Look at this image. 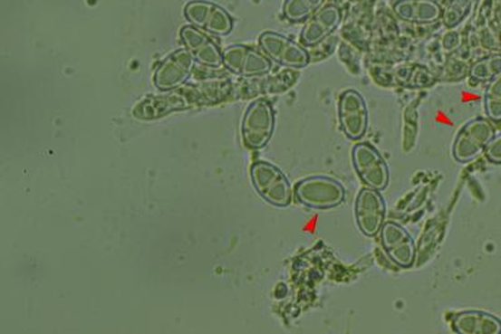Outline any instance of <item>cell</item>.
Listing matches in <instances>:
<instances>
[{
  "instance_id": "cell-9",
  "label": "cell",
  "mask_w": 501,
  "mask_h": 334,
  "mask_svg": "<svg viewBox=\"0 0 501 334\" xmlns=\"http://www.w3.org/2000/svg\"><path fill=\"white\" fill-rule=\"evenodd\" d=\"M226 70L241 77H261L273 71V63L264 52L244 44H234L225 49Z\"/></svg>"
},
{
  "instance_id": "cell-7",
  "label": "cell",
  "mask_w": 501,
  "mask_h": 334,
  "mask_svg": "<svg viewBox=\"0 0 501 334\" xmlns=\"http://www.w3.org/2000/svg\"><path fill=\"white\" fill-rule=\"evenodd\" d=\"M185 16L193 27L216 37H226L234 29V19L229 13L207 0H191L187 3Z\"/></svg>"
},
{
  "instance_id": "cell-6",
  "label": "cell",
  "mask_w": 501,
  "mask_h": 334,
  "mask_svg": "<svg viewBox=\"0 0 501 334\" xmlns=\"http://www.w3.org/2000/svg\"><path fill=\"white\" fill-rule=\"evenodd\" d=\"M258 45L274 63L290 70H303L311 63L310 52L301 43L277 32H264Z\"/></svg>"
},
{
  "instance_id": "cell-17",
  "label": "cell",
  "mask_w": 501,
  "mask_h": 334,
  "mask_svg": "<svg viewBox=\"0 0 501 334\" xmlns=\"http://www.w3.org/2000/svg\"><path fill=\"white\" fill-rule=\"evenodd\" d=\"M451 329L458 334H501V320L484 310H463L454 314Z\"/></svg>"
},
{
  "instance_id": "cell-21",
  "label": "cell",
  "mask_w": 501,
  "mask_h": 334,
  "mask_svg": "<svg viewBox=\"0 0 501 334\" xmlns=\"http://www.w3.org/2000/svg\"><path fill=\"white\" fill-rule=\"evenodd\" d=\"M475 5V0H451L443 12L445 27L453 29L458 27L471 14Z\"/></svg>"
},
{
  "instance_id": "cell-2",
  "label": "cell",
  "mask_w": 501,
  "mask_h": 334,
  "mask_svg": "<svg viewBox=\"0 0 501 334\" xmlns=\"http://www.w3.org/2000/svg\"><path fill=\"white\" fill-rule=\"evenodd\" d=\"M250 176L255 191L268 205L286 208L294 201V189L283 170L266 160H257L251 166Z\"/></svg>"
},
{
  "instance_id": "cell-11",
  "label": "cell",
  "mask_w": 501,
  "mask_h": 334,
  "mask_svg": "<svg viewBox=\"0 0 501 334\" xmlns=\"http://www.w3.org/2000/svg\"><path fill=\"white\" fill-rule=\"evenodd\" d=\"M355 219L360 232L366 237L380 234L386 222V202L381 193L368 186L362 188L356 196Z\"/></svg>"
},
{
  "instance_id": "cell-1",
  "label": "cell",
  "mask_w": 501,
  "mask_h": 334,
  "mask_svg": "<svg viewBox=\"0 0 501 334\" xmlns=\"http://www.w3.org/2000/svg\"><path fill=\"white\" fill-rule=\"evenodd\" d=\"M294 199L304 207L327 211L340 207L346 199V189L337 179L327 176H311L294 185Z\"/></svg>"
},
{
  "instance_id": "cell-8",
  "label": "cell",
  "mask_w": 501,
  "mask_h": 334,
  "mask_svg": "<svg viewBox=\"0 0 501 334\" xmlns=\"http://www.w3.org/2000/svg\"><path fill=\"white\" fill-rule=\"evenodd\" d=\"M340 127L347 138L359 142L369 127V110L365 98L356 90L343 91L337 104Z\"/></svg>"
},
{
  "instance_id": "cell-19",
  "label": "cell",
  "mask_w": 501,
  "mask_h": 334,
  "mask_svg": "<svg viewBox=\"0 0 501 334\" xmlns=\"http://www.w3.org/2000/svg\"><path fill=\"white\" fill-rule=\"evenodd\" d=\"M326 0H284L283 6L284 18L287 22L300 24L309 21L311 16L319 12Z\"/></svg>"
},
{
  "instance_id": "cell-12",
  "label": "cell",
  "mask_w": 501,
  "mask_h": 334,
  "mask_svg": "<svg viewBox=\"0 0 501 334\" xmlns=\"http://www.w3.org/2000/svg\"><path fill=\"white\" fill-rule=\"evenodd\" d=\"M380 242L390 260L402 270H409L416 262V243L408 229L396 222H385L380 231Z\"/></svg>"
},
{
  "instance_id": "cell-4",
  "label": "cell",
  "mask_w": 501,
  "mask_h": 334,
  "mask_svg": "<svg viewBox=\"0 0 501 334\" xmlns=\"http://www.w3.org/2000/svg\"><path fill=\"white\" fill-rule=\"evenodd\" d=\"M496 136V128L487 118L477 117L464 124L455 137L453 158L458 163H469L486 152L487 144Z\"/></svg>"
},
{
  "instance_id": "cell-10",
  "label": "cell",
  "mask_w": 501,
  "mask_h": 334,
  "mask_svg": "<svg viewBox=\"0 0 501 334\" xmlns=\"http://www.w3.org/2000/svg\"><path fill=\"white\" fill-rule=\"evenodd\" d=\"M196 62L188 49H177L160 62L153 75L157 90L169 91L182 87L191 77Z\"/></svg>"
},
{
  "instance_id": "cell-22",
  "label": "cell",
  "mask_w": 501,
  "mask_h": 334,
  "mask_svg": "<svg viewBox=\"0 0 501 334\" xmlns=\"http://www.w3.org/2000/svg\"><path fill=\"white\" fill-rule=\"evenodd\" d=\"M484 110L487 119L493 123H501V75L487 83L484 93Z\"/></svg>"
},
{
  "instance_id": "cell-20",
  "label": "cell",
  "mask_w": 501,
  "mask_h": 334,
  "mask_svg": "<svg viewBox=\"0 0 501 334\" xmlns=\"http://www.w3.org/2000/svg\"><path fill=\"white\" fill-rule=\"evenodd\" d=\"M501 75V53H491L470 65L469 77L477 83H489Z\"/></svg>"
},
{
  "instance_id": "cell-14",
  "label": "cell",
  "mask_w": 501,
  "mask_h": 334,
  "mask_svg": "<svg viewBox=\"0 0 501 334\" xmlns=\"http://www.w3.org/2000/svg\"><path fill=\"white\" fill-rule=\"evenodd\" d=\"M198 91L195 90L172 91L166 96L144 100L143 103H140L134 108V117L140 118V119H155V118L166 116L171 111L186 110V108L192 107L193 104L201 103L198 101Z\"/></svg>"
},
{
  "instance_id": "cell-3",
  "label": "cell",
  "mask_w": 501,
  "mask_h": 334,
  "mask_svg": "<svg viewBox=\"0 0 501 334\" xmlns=\"http://www.w3.org/2000/svg\"><path fill=\"white\" fill-rule=\"evenodd\" d=\"M276 127V113L266 100L252 101L245 111L241 124L242 140L248 149L265 148L273 138Z\"/></svg>"
},
{
  "instance_id": "cell-24",
  "label": "cell",
  "mask_w": 501,
  "mask_h": 334,
  "mask_svg": "<svg viewBox=\"0 0 501 334\" xmlns=\"http://www.w3.org/2000/svg\"><path fill=\"white\" fill-rule=\"evenodd\" d=\"M484 154H486L487 162L493 163V165H501V132L496 133V136L487 144Z\"/></svg>"
},
{
  "instance_id": "cell-15",
  "label": "cell",
  "mask_w": 501,
  "mask_h": 334,
  "mask_svg": "<svg viewBox=\"0 0 501 334\" xmlns=\"http://www.w3.org/2000/svg\"><path fill=\"white\" fill-rule=\"evenodd\" d=\"M179 37L198 63L209 68H218L224 64V52H221L214 39L209 37L208 33L193 25H185L179 33Z\"/></svg>"
},
{
  "instance_id": "cell-5",
  "label": "cell",
  "mask_w": 501,
  "mask_h": 334,
  "mask_svg": "<svg viewBox=\"0 0 501 334\" xmlns=\"http://www.w3.org/2000/svg\"><path fill=\"white\" fill-rule=\"evenodd\" d=\"M352 160L356 175L368 188L382 192L390 183L388 162L378 148L368 142H360L353 146Z\"/></svg>"
},
{
  "instance_id": "cell-18",
  "label": "cell",
  "mask_w": 501,
  "mask_h": 334,
  "mask_svg": "<svg viewBox=\"0 0 501 334\" xmlns=\"http://www.w3.org/2000/svg\"><path fill=\"white\" fill-rule=\"evenodd\" d=\"M396 84L409 88H427L435 83V75L420 64H402L392 72Z\"/></svg>"
},
{
  "instance_id": "cell-23",
  "label": "cell",
  "mask_w": 501,
  "mask_h": 334,
  "mask_svg": "<svg viewBox=\"0 0 501 334\" xmlns=\"http://www.w3.org/2000/svg\"><path fill=\"white\" fill-rule=\"evenodd\" d=\"M296 71L287 68V70L281 71L274 77L268 78L266 83H265V93L278 94L290 90L299 80V73Z\"/></svg>"
},
{
  "instance_id": "cell-16",
  "label": "cell",
  "mask_w": 501,
  "mask_h": 334,
  "mask_svg": "<svg viewBox=\"0 0 501 334\" xmlns=\"http://www.w3.org/2000/svg\"><path fill=\"white\" fill-rule=\"evenodd\" d=\"M395 15L402 22L416 25L434 24L443 18V8L435 0H396Z\"/></svg>"
},
{
  "instance_id": "cell-13",
  "label": "cell",
  "mask_w": 501,
  "mask_h": 334,
  "mask_svg": "<svg viewBox=\"0 0 501 334\" xmlns=\"http://www.w3.org/2000/svg\"><path fill=\"white\" fill-rule=\"evenodd\" d=\"M342 11L339 6L333 3L323 5L309 21L303 23L300 33L301 44L306 48L315 47L337 31L342 25Z\"/></svg>"
}]
</instances>
